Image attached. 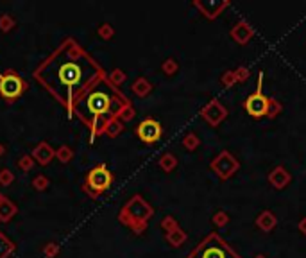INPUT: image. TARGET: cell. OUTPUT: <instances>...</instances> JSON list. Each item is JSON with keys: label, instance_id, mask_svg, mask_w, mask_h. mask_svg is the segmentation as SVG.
Instances as JSON below:
<instances>
[{"label": "cell", "instance_id": "obj_31", "mask_svg": "<svg viewBox=\"0 0 306 258\" xmlns=\"http://www.w3.org/2000/svg\"><path fill=\"white\" fill-rule=\"evenodd\" d=\"M98 36H100L102 40H111L115 36V29L111 23H102L100 27H98Z\"/></svg>", "mask_w": 306, "mask_h": 258}, {"label": "cell", "instance_id": "obj_27", "mask_svg": "<svg viewBox=\"0 0 306 258\" xmlns=\"http://www.w3.org/2000/svg\"><path fill=\"white\" fill-rule=\"evenodd\" d=\"M15 25H16V22L11 15L0 16V30H2V33H9L11 29H15Z\"/></svg>", "mask_w": 306, "mask_h": 258}, {"label": "cell", "instance_id": "obj_15", "mask_svg": "<svg viewBox=\"0 0 306 258\" xmlns=\"http://www.w3.org/2000/svg\"><path fill=\"white\" fill-rule=\"evenodd\" d=\"M16 213H18V206L4 196V199L0 201V222H9Z\"/></svg>", "mask_w": 306, "mask_h": 258}, {"label": "cell", "instance_id": "obj_18", "mask_svg": "<svg viewBox=\"0 0 306 258\" xmlns=\"http://www.w3.org/2000/svg\"><path fill=\"white\" fill-rule=\"evenodd\" d=\"M165 237H166V242L174 247H179L186 242V233H185V230H181V228H176L170 233H165Z\"/></svg>", "mask_w": 306, "mask_h": 258}, {"label": "cell", "instance_id": "obj_33", "mask_svg": "<svg viewBox=\"0 0 306 258\" xmlns=\"http://www.w3.org/2000/svg\"><path fill=\"white\" fill-rule=\"evenodd\" d=\"M13 181H15V172H11L9 169H2L0 171V185L9 186Z\"/></svg>", "mask_w": 306, "mask_h": 258}, {"label": "cell", "instance_id": "obj_12", "mask_svg": "<svg viewBox=\"0 0 306 258\" xmlns=\"http://www.w3.org/2000/svg\"><path fill=\"white\" fill-rule=\"evenodd\" d=\"M193 6H195L206 18L215 20L217 16L220 15V11H224V9L229 6V2H195Z\"/></svg>", "mask_w": 306, "mask_h": 258}, {"label": "cell", "instance_id": "obj_1", "mask_svg": "<svg viewBox=\"0 0 306 258\" xmlns=\"http://www.w3.org/2000/svg\"><path fill=\"white\" fill-rule=\"evenodd\" d=\"M154 210L152 206L145 201L142 196H132L124 206H122L120 213H118V220H120L124 226L131 228L136 235H142V233L147 230V222L152 217Z\"/></svg>", "mask_w": 306, "mask_h": 258}, {"label": "cell", "instance_id": "obj_9", "mask_svg": "<svg viewBox=\"0 0 306 258\" xmlns=\"http://www.w3.org/2000/svg\"><path fill=\"white\" fill-rule=\"evenodd\" d=\"M136 135H138V138H140L144 144L152 145L161 138L163 135L161 124H159L158 120H154V118H145V120H142L140 124H138V127H136Z\"/></svg>", "mask_w": 306, "mask_h": 258}, {"label": "cell", "instance_id": "obj_35", "mask_svg": "<svg viewBox=\"0 0 306 258\" xmlns=\"http://www.w3.org/2000/svg\"><path fill=\"white\" fill-rule=\"evenodd\" d=\"M227 220H229V217H227L226 212H217L215 215H213V224H215L217 228H222V226H226Z\"/></svg>", "mask_w": 306, "mask_h": 258}, {"label": "cell", "instance_id": "obj_11", "mask_svg": "<svg viewBox=\"0 0 306 258\" xmlns=\"http://www.w3.org/2000/svg\"><path fill=\"white\" fill-rule=\"evenodd\" d=\"M30 156H32L34 162H38L40 165H49L50 162L56 158V151H54L47 142H40V144L34 147V151Z\"/></svg>", "mask_w": 306, "mask_h": 258}, {"label": "cell", "instance_id": "obj_22", "mask_svg": "<svg viewBox=\"0 0 306 258\" xmlns=\"http://www.w3.org/2000/svg\"><path fill=\"white\" fill-rule=\"evenodd\" d=\"M56 158L59 159L61 164H68V162L74 158V151L68 147V145H61V147L56 151Z\"/></svg>", "mask_w": 306, "mask_h": 258}, {"label": "cell", "instance_id": "obj_38", "mask_svg": "<svg viewBox=\"0 0 306 258\" xmlns=\"http://www.w3.org/2000/svg\"><path fill=\"white\" fill-rule=\"evenodd\" d=\"M234 76H236V81H246V77L249 76V72H247V69L240 67V69L234 70Z\"/></svg>", "mask_w": 306, "mask_h": 258}, {"label": "cell", "instance_id": "obj_6", "mask_svg": "<svg viewBox=\"0 0 306 258\" xmlns=\"http://www.w3.org/2000/svg\"><path fill=\"white\" fill-rule=\"evenodd\" d=\"M27 90V84L18 74L8 72L4 76H0V95L4 97L8 103H13Z\"/></svg>", "mask_w": 306, "mask_h": 258}, {"label": "cell", "instance_id": "obj_39", "mask_svg": "<svg viewBox=\"0 0 306 258\" xmlns=\"http://www.w3.org/2000/svg\"><path fill=\"white\" fill-rule=\"evenodd\" d=\"M299 230H301L302 235H306V217H302L301 222H299Z\"/></svg>", "mask_w": 306, "mask_h": 258}, {"label": "cell", "instance_id": "obj_7", "mask_svg": "<svg viewBox=\"0 0 306 258\" xmlns=\"http://www.w3.org/2000/svg\"><path fill=\"white\" fill-rule=\"evenodd\" d=\"M81 77H83V69L76 61H64L57 67V83L64 90L70 91L72 88H76L81 83Z\"/></svg>", "mask_w": 306, "mask_h": 258}, {"label": "cell", "instance_id": "obj_30", "mask_svg": "<svg viewBox=\"0 0 306 258\" xmlns=\"http://www.w3.org/2000/svg\"><path fill=\"white\" fill-rule=\"evenodd\" d=\"M176 228H179V224H178V220L174 219L172 215H166V217H163V220H161V230L165 233H170L172 230H176Z\"/></svg>", "mask_w": 306, "mask_h": 258}, {"label": "cell", "instance_id": "obj_2", "mask_svg": "<svg viewBox=\"0 0 306 258\" xmlns=\"http://www.w3.org/2000/svg\"><path fill=\"white\" fill-rule=\"evenodd\" d=\"M188 258H240V254L217 233H210L192 253Z\"/></svg>", "mask_w": 306, "mask_h": 258}, {"label": "cell", "instance_id": "obj_16", "mask_svg": "<svg viewBox=\"0 0 306 258\" xmlns=\"http://www.w3.org/2000/svg\"><path fill=\"white\" fill-rule=\"evenodd\" d=\"M256 226L260 230H263V232H270V230L276 226V215H274L270 210H265V212H261L260 215H258Z\"/></svg>", "mask_w": 306, "mask_h": 258}, {"label": "cell", "instance_id": "obj_5", "mask_svg": "<svg viewBox=\"0 0 306 258\" xmlns=\"http://www.w3.org/2000/svg\"><path fill=\"white\" fill-rule=\"evenodd\" d=\"M261 86H263V72L258 74V86H256V91L251 93L249 97L246 99V110L251 117L254 118H261L267 115L268 117V108H270V97H265L261 93Z\"/></svg>", "mask_w": 306, "mask_h": 258}, {"label": "cell", "instance_id": "obj_8", "mask_svg": "<svg viewBox=\"0 0 306 258\" xmlns=\"http://www.w3.org/2000/svg\"><path fill=\"white\" fill-rule=\"evenodd\" d=\"M210 167L220 179H229L240 169V164L229 151H222L220 154H217V158L210 164Z\"/></svg>", "mask_w": 306, "mask_h": 258}, {"label": "cell", "instance_id": "obj_13", "mask_svg": "<svg viewBox=\"0 0 306 258\" xmlns=\"http://www.w3.org/2000/svg\"><path fill=\"white\" fill-rule=\"evenodd\" d=\"M253 35H254V30L251 29V25H247V22H244V20L238 22L236 25L231 29V38L236 43H240V45H246V43L253 38Z\"/></svg>", "mask_w": 306, "mask_h": 258}, {"label": "cell", "instance_id": "obj_26", "mask_svg": "<svg viewBox=\"0 0 306 258\" xmlns=\"http://www.w3.org/2000/svg\"><path fill=\"white\" fill-rule=\"evenodd\" d=\"M178 69H179L178 61L172 59V57H168V59H165V61H163V64H161V70L166 74V76H174V74L178 72Z\"/></svg>", "mask_w": 306, "mask_h": 258}, {"label": "cell", "instance_id": "obj_32", "mask_svg": "<svg viewBox=\"0 0 306 258\" xmlns=\"http://www.w3.org/2000/svg\"><path fill=\"white\" fill-rule=\"evenodd\" d=\"M18 167L22 169L23 172L32 171V167H34V158H32V156H29V154H23L22 158L18 159Z\"/></svg>", "mask_w": 306, "mask_h": 258}, {"label": "cell", "instance_id": "obj_40", "mask_svg": "<svg viewBox=\"0 0 306 258\" xmlns=\"http://www.w3.org/2000/svg\"><path fill=\"white\" fill-rule=\"evenodd\" d=\"M6 154V147H4V144H0V158Z\"/></svg>", "mask_w": 306, "mask_h": 258}, {"label": "cell", "instance_id": "obj_28", "mask_svg": "<svg viewBox=\"0 0 306 258\" xmlns=\"http://www.w3.org/2000/svg\"><path fill=\"white\" fill-rule=\"evenodd\" d=\"M199 137H197L195 133H188L185 138H183V145H185V149H188V151H193V149L199 147Z\"/></svg>", "mask_w": 306, "mask_h": 258}, {"label": "cell", "instance_id": "obj_14", "mask_svg": "<svg viewBox=\"0 0 306 258\" xmlns=\"http://www.w3.org/2000/svg\"><path fill=\"white\" fill-rule=\"evenodd\" d=\"M268 181H270V185L274 186V188H285V186L288 185V181H290V174H288V171L285 167H274L272 169V172L268 174Z\"/></svg>", "mask_w": 306, "mask_h": 258}, {"label": "cell", "instance_id": "obj_10", "mask_svg": "<svg viewBox=\"0 0 306 258\" xmlns=\"http://www.w3.org/2000/svg\"><path fill=\"white\" fill-rule=\"evenodd\" d=\"M200 115H202V118L208 122L210 125L215 127V125H219L220 122L227 117V110L219 101H210V103L200 110Z\"/></svg>", "mask_w": 306, "mask_h": 258}, {"label": "cell", "instance_id": "obj_36", "mask_svg": "<svg viewBox=\"0 0 306 258\" xmlns=\"http://www.w3.org/2000/svg\"><path fill=\"white\" fill-rule=\"evenodd\" d=\"M236 83V76H234V70H229V72H226L222 76V84L224 86H233V84Z\"/></svg>", "mask_w": 306, "mask_h": 258}, {"label": "cell", "instance_id": "obj_3", "mask_svg": "<svg viewBox=\"0 0 306 258\" xmlns=\"http://www.w3.org/2000/svg\"><path fill=\"white\" fill-rule=\"evenodd\" d=\"M113 183V174L106 165H97L86 174V181H84V192H88L91 198H98L100 194H104Z\"/></svg>", "mask_w": 306, "mask_h": 258}, {"label": "cell", "instance_id": "obj_25", "mask_svg": "<svg viewBox=\"0 0 306 258\" xmlns=\"http://www.w3.org/2000/svg\"><path fill=\"white\" fill-rule=\"evenodd\" d=\"M117 118L120 122H129V120H132V118H134V110L129 106V103L124 104V106L120 108V111H118Z\"/></svg>", "mask_w": 306, "mask_h": 258}, {"label": "cell", "instance_id": "obj_4", "mask_svg": "<svg viewBox=\"0 0 306 258\" xmlns=\"http://www.w3.org/2000/svg\"><path fill=\"white\" fill-rule=\"evenodd\" d=\"M84 101H86V111L90 115H93V118L95 117L110 118L106 117V113L111 110V104L117 99H113V95L108 90H104V88H95V90H91L90 93L86 95Z\"/></svg>", "mask_w": 306, "mask_h": 258}, {"label": "cell", "instance_id": "obj_21", "mask_svg": "<svg viewBox=\"0 0 306 258\" xmlns=\"http://www.w3.org/2000/svg\"><path fill=\"white\" fill-rule=\"evenodd\" d=\"M13 251H15V244L4 233H0V258H8Z\"/></svg>", "mask_w": 306, "mask_h": 258}, {"label": "cell", "instance_id": "obj_37", "mask_svg": "<svg viewBox=\"0 0 306 258\" xmlns=\"http://www.w3.org/2000/svg\"><path fill=\"white\" fill-rule=\"evenodd\" d=\"M281 113V104L278 101L270 99V108H268V118H274L276 115Z\"/></svg>", "mask_w": 306, "mask_h": 258}, {"label": "cell", "instance_id": "obj_19", "mask_svg": "<svg viewBox=\"0 0 306 258\" xmlns=\"http://www.w3.org/2000/svg\"><path fill=\"white\" fill-rule=\"evenodd\" d=\"M110 118H104V117H95L90 120V127H91V140L98 135L106 133V125Z\"/></svg>", "mask_w": 306, "mask_h": 258}, {"label": "cell", "instance_id": "obj_23", "mask_svg": "<svg viewBox=\"0 0 306 258\" xmlns=\"http://www.w3.org/2000/svg\"><path fill=\"white\" fill-rule=\"evenodd\" d=\"M120 131H122V122L115 117L110 118V120H108V125H106V135L117 137V135H120Z\"/></svg>", "mask_w": 306, "mask_h": 258}, {"label": "cell", "instance_id": "obj_29", "mask_svg": "<svg viewBox=\"0 0 306 258\" xmlns=\"http://www.w3.org/2000/svg\"><path fill=\"white\" fill-rule=\"evenodd\" d=\"M49 185H50L49 178H47V176H43V174L36 176V178L32 179L34 190H38V192H43V190H47V188H49Z\"/></svg>", "mask_w": 306, "mask_h": 258}, {"label": "cell", "instance_id": "obj_34", "mask_svg": "<svg viewBox=\"0 0 306 258\" xmlns=\"http://www.w3.org/2000/svg\"><path fill=\"white\" fill-rule=\"evenodd\" d=\"M43 254H45L47 258H56L57 254H59V246H57L56 242H49L43 247Z\"/></svg>", "mask_w": 306, "mask_h": 258}, {"label": "cell", "instance_id": "obj_20", "mask_svg": "<svg viewBox=\"0 0 306 258\" xmlns=\"http://www.w3.org/2000/svg\"><path fill=\"white\" fill-rule=\"evenodd\" d=\"M158 165L165 172H172L176 167H178V158H176L172 152H165V154H161V158H159Z\"/></svg>", "mask_w": 306, "mask_h": 258}, {"label": "cell", "instance_id": "obj_41", "mask_svg": "<svg viewBox=\"0 0 306 258\" xmlns=\"http://www.w3.org/2000/svg\"><path fill=\"white\" fill-rule=\"evenodd\" d=\"M254 258H267V256H263V254H258V256H254Z\"/></svg>", "mask_w": 306, "mask_h": 258}, {"label": "cell", "instance_id": "obj_17", "mask_svg": "<svg viewBox=\"0 0 306 258\" xmlns=\"http://www.w3.org/2000/svg\"><path fill=\"white\" fill-rule=\"evenodd\" d=\"M131 90H132V93H136L138 97H145V95H149L152 91V84L149 83L145 77H138V79L132 83Z\"/></svg>", "mask_w": 306, "mask_h": 258}, {"label": "cell", "instance_id": "obj_24", "mask_svg": "<svg viewBox=\"0 0 306 258\" xmlns=\"http://www.w3.org/2000/svg\"><path fill=\"white\" fill-rule=\"evenodd\" d=\"M108 81H110L111 86H120V84L125 81V72L120 69H115L113 72L108 76Z\"/></svg>", "mask_w": 306, "mask_h": 258}, {"label": "cell", "instance_id": "obj_42", "mask_svg": "<svg viewBox=\"0 0 306 258\" xmlns=\"http://www.w3.org/2000/svg\"><path fill=\"white\" fill-rule=\"evenodd\" d=\"M2 199H4V196H2V192H0V201H2Z\"/></svg>", "mask_w": 306, "mask_h": 258}]
</instances>
